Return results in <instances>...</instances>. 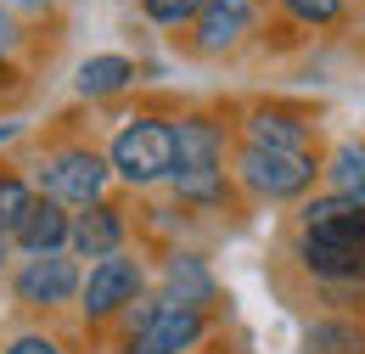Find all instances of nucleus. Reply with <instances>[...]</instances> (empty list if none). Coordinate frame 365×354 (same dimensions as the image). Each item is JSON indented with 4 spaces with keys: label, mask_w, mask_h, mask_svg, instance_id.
I'll use <instances>...</instances> for the list:
<instances>
[{
    "label": "nucleus",
    "mask_w": 365,
    "mask_h": 354,
    "mask_svg": "<svg viewBox=\"0 0 365 354\" xmlns=\"http://www.w3.org/2000/svg\"><path fill=\"white\" fill-rule=\"evenodd\" d=\"M208 310H185L169 298H135L124 310V354H185L202 343Z\"/></svg>",
    "instance_id": "nucleus-3"
},
{
    "label": "nucleus",
    "mask_w": 365,
    "mask_h": 354,
    "mask_svg": "<svg viewBox=\"0 0 365 354\" xmlns=\"http://www.w3.org/2000/svg\"><path fill=\"white\" fill-rule=\"evenodd\" d=\"M236 180L259 197V203H287V197H304L315 186V158L309 152H287V146H259L247 141L236 152Z\"/></svg>",
    "instance_id": "nucleus-4"
},
{
    "label": "nucleus",
    "mask_w": 365,
    "mask_h": 354,
    "mask_svg": "<svg viewBox=\"0 0 365 354\" xmlns=\"http://www.w3.org/2000/svg\"><path fill=\"white\" fill-rule=\"evenodd\" d=\"M175 197L180 203H220L225 197V130L202 113L175 118Z\"/></svg>",
    "instance_id": "nucleus-1"
},
{
    "label": "nucleus",
    "mask_w": 365,
    "mask_h": 354,
    "mask_svg": "<svg viewBox=\"0 0 365 354\" xmlns=\"http://www.w3.org/2000/svg\"><path fill=\"white\" fill-rule=\"evenodd\" d=\"M140 11L152 23H163V29H180V23H197L202 0H140Z\"/></svg>",
    "instance_id": "nucleus-18"
},
{
    "label": "nucleus",
    "mask_w": 365,
    "mask_h": 354,
    "mask_svg": "<svg viewBox=\"0 0 365 354\" xmlns=\"http://www.w3.org/2000/svg\"><path fill=\"white\" fill-rule=\"evenodd\" d=\"M247 141H259V146H287V152H309V146H304V141H309V124H304L298 113L259 107V113L247 118Z\"/></svg>",
    "instance_id": "nucleus-14"
},
{
    "label": "nucleus",
    "mask_w": 365,
    "mask_h": 354,
    "mask_svg": "<svg viewBox=\"0 0 365 354\" xmlns=\"http://www.w3.org/2000/svg\"><path fill=\"white\" fill-rule=\"evenodd\" d=\"M11 135H17V124H0V146H6V141H11Z\"/></svg>",
    "instance_id": "nucleus-23"
},
{
    "label": "nucleus",
    "mask_w": 365,
    "mask_h": 354,
    "mask_svg": "<svg viewBox=\"0 0 365 354\" xmlns=\"http://www.w3.org/2000/svg\"><path fill=\"white\" fill-rule=\"evenodd\" d=\"M79 281H85V270L68 253H29L11 270V298L23 310H56V304L79 298Z\"/></svg>",
    "instance_id": "nucleus-7"
},
{
    "label": "nucleus",
    "mask_w": 365,
    "mask_h": 354,
    "mask_svg": "<svg viewBox=\"0 0 365 354\" xmlns=\"http://www.w3.org/2000/svg\"><path fill=\"white\" fill-rule=\"evenodd\" d=\"M79 96H91V101H101V96H118V90L135 85V62L130 56H118V51H107V56H91V62H79Z\"/></svg>",
    "instance_id": "nucleus-13"
},
{
    "label": "nucleus",
    "mask_w": 365,
    "mask_h": 354,
    "mask_svg": "<svg viewBox=\"0 0 365 354\" xmlns=\"http://www.w3.org/2000/svg\"><path fill=\"white\" fill-rule=\"evenodd\" d=\"M6 354H68L56 338H46V332H23V338H11L6 343Z\"/></svg>",
    "instance_id": "nucleus-20"
},
{
    "label": "nucleus",
    "mask_w": 365,
    "mask_h": 354,
    "mask_svg": "<svg viewBox=\"0 0 365 354\" xmlns=\"http://www.w3.org/2000/svg\"><path fill=\"white\" fill-rule=\"evenodd\" d=\"M107 180H113V169H107V158L96 146H62V152H51L40 163L34 191L62 203V208H91V203H101Z\"/></svg>",
    "instance_id": "nucleus-5"
},
{
    "label": "nucleus",
    "mask_w": 365,
    "mask_h": 354,
    "mask_svg": "<svg viewBox=\"0 0 365 354\" xmlns=\"http://www.w3.org/2000/svg\"><path fill=\"white\" fill-rule=\"evenodd\" d=\"M34 197H40V191H34V180L0 175V231H6V236H11V231H17V220L34 208Z\"/></svg>",
    "instance_id": "nucleus-17"
},
{
    "label": "nucleus",
    "mask_w": 365,
    "mask_h": 354,
    "mask_svg": "<svg viewBox=\"0 0 365 354\" xmlns=\"http://www.w3.org/2000/svg\"><path fill=\"white\" fill-rule=\"evenodd\" d=\"M107 169L124 186L169 180L175 175V118H158V113L124 118V130L113 135V146H107Z\"/></svg>",
    "instance_id": "nucleus-2"
},
{
    "label": "nucleus",
    "mask_w": 365,
    "mask_h": 354,
    "mask_svg": "<svg viewBox=\"0 0 365 354\" xmlns=\"http://www.w3.org/2000/svg\"><path fill=\"white\" fill-rule=\"evenodd\" d=\"M304 354H365V332L349 320H315L304 332Z\"/></svg>",
    "instance_id": "nucleus-16"
},
{
    "label": "nucleus",
    "mask_w": 365,
    "mask_h": 354,
    "mask_svg": "<svg viewBox=\"0 0 365 354\" xmlns=\"http://www.w3.org/2000/svg\"><path fill=\"white\" fill-rule=\"evenodd\" d=\"M6 253H11V236L0 231V270H6Z\"/></svg>",
    "instance_id": "nucleus-22"
},
{
    "label": "nucleus",
    "mask_w": 365,
    "mask_h": 354,
    "mask_svg": "<svg viewBox=\"0 0 365 354\" xmlns=\"http://www.w3.org/2000/svg\"><path fill=\"white\" fill-rule=\"evenodd\" d=\"M281 6H287L298 23H309V29H315V23H337V11H343V0H281Z\"/></svg>",
    "instance_id": "nucleus-19"
},
{
    "label": "nucleus",
    "mask_w": 365,
    "mask_h": 354,
    "mask_svg": "<svg viewBox=\"0 0 365 354\" xmlns=\"http://www.w3.org/2000/svg\"><path fill=\"white\" fill-rule=\"evenodd\" d=\"M140 287H146L140 259H130V253L96 259L91 275L79 281V310H85V320H113V315H124L140 298Z\"/></svg>",
    "instance_id": "nucleus-6"
},
{
    "label": "nucleus",
    "mask_w": 365,
    "mask_h": 354,
    "mask_svg": "<svg viewBox=\"0 0 365 354\" xmlns=\"http://www.w3.org/2000/svg\"><path fill=\"white\" fill-rule=\"evenodd\" d=\"M163 298H169V304H185V310H208V304L220 298V287H214V275H208V265H202L197 253H175V259L163 265Z\"/></svg>",
    "instance_id": "nucleus-12"
},
{
    "label": "nucleus",
    "mask_w": 365,
    "mask_h": 354,
    "mask_svg": "<svg viewBox=\"0 0 365 354\" xmlns=\"http://www.w3.org/2000/svg\"><path fill=\"white\" fill-rule=\"evenodd\" d=\"M326 180H331L337 197L365 203V141H343V146L331 152V163H326Z\"/></svg>",
    "instance_id": "nucleus-15"
},
{
    "label": "nucleus",
    "mask_w": 365,
    "mask_h": 354,
    "mask_svg": "<svg viewBox=\"0 0 365 354\" xmlns=\"http://www.w3.org/2000/svg\"><path fill=\"white\" fill-rule=\"evenodd\" d=\"M298 259L304 270H315L320 281H365V253L337 242V236H320V231H298Z\"/></svg>",
    "instance_id": "nucleus-10"
},
{
    "label": "nucleus",
    "mask_w": 365,
    "mask_h": 354,
    "mask_svg": "<svg viewBox=\"0 0 365 354\" xmlns=\"http://www.w3.org/2000/svg\"><path fill=\"white\" fill-rule=\"evenodd\" d=\"M124 231H130V220H124V208H113V203H91L85 214H73V225H68V248H73V259H113L118 248H124Z\"/></svg>",
    "instance_id": "nucleus-8"
},
{
    "label": "nucleus",
    "mask_w": 365,
    "mask_h": 354,
    "mask_svg": "<svg viewBox=\"0 0 365 354\" xmlns=\"http://www.w3.org/2000/svg\"><path fill=\"white\" fill-rule=\"evenodd\" d=\"M191 29H197V34H191L197 51H208V56H214V51H230V45L253 29V0H202V11H197Z\"/></svg>",
    "instance_id": "nucleus-9"
},
{
    "label": "nucleus",
    "mask_w": 365,
    "mask_h": 354,
    "mask_svg": "<svg viewBox=\"0 0 365 354\" xmlns=\"http://www.w3.org/2000/svg\"><path fill=\"white\" fill-rule=\"evenodd\" d=\"M68 225H73V214H68L62 203L34 197V208L11 231V248H23V253H62V248H68Z\"/></svg>",
    "instance_id": "nucleus-11"
},
{
    "label": "nucleus",
    "mask_w": 365,
    "mask_h": 354,
    "mask_svg": "<svg viewBox=\"0 0 365 354\" xmlns=\"http://www.w3.org/2000/svg\"><path fill=\"white\" fill-rule=\"evenodd\" d=\"M17 45V23H11V11L0 6V62H6V51Z\"/></svg>",
    "instance_id": "nucleus-21"
}]
</instances>
